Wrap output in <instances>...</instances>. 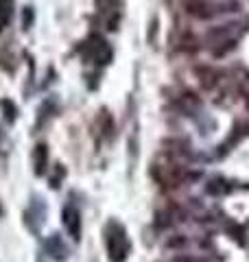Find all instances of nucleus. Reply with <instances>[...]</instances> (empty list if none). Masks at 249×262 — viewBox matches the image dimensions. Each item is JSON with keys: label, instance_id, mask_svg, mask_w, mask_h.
I'll return each instance as SVG.
<instances>
[{"label": "nucleus", "instance_id": "f03ea898", "mask_svg": "<svg viewBox=\"0 0 249 262\" xmlns=\"http://www.w3.org/2000/svg\"><path fill=\"white\" fill-rule=\"evenodd\" d=\"M61 223L66 227V232H68L74 241L81 238V212L77 210L74 203L64 206V210H61Z\"/></svg>", "mask_w": 249, "mask_h": 262}, {"label": "nucleus", "instance_id": "20e7f679", "mask_svg": "<svg viewBox=\"0 0 249 262\" xmlns=\"http://www.w3.org/2000/svg\"><path fill=\"white\" fill-rule=\"evenodd\" d=\"M13 15V0H0V31L11 22Z\"/></svg>", "mask_w": 249, "mask_h": 262}, {"label": "nucleus", "instance_id": "f257e3e1", "mask_svg": "<svg viewBox=\"0 0 249 262\" xmlns=\"http://www.w3.org/2000/svg\"><path fill=\"white\" fill-rule=\"evenodd\" d=\"M105 247H107L110 262H125L129 258L131 241L127 236V229L120 223H116V221H110L105 225Z\"/></svg>", "mask_w": 249, "mask_h": 262}, {"label": "nucleus", "instance_id": "39448f33", "mask_svg": "<svg viewBox=\"0 0 249 262\" xmlns=\"http://www.w3.org/2000/svg\"><path fill=\"white\" fill-rule=\"evenodd\" d=\"M44 162H46V146H44V144H39V146H37V151H35V164H37L35 170H37V173H44V166H42Z\"/></svg>", "mask_w": 249, "mask_h": 262}, {"label": "nucleus", "instance_id": "7ed1b4c3", "mask_svg": "<svg viewBox=\"0 0 249 262\" xmlns=\"http://www.w3.org/2000/svg\"><path fill=\"white\" fill-rule=\"evenodd\" d=\"M90 46H92V59L96 63H107L112 59V48L107 46V42H103L101 37H94L92 42H90Z\"/></svg>", "mask_w": 249, "mask_h": 262}]
</instances>
